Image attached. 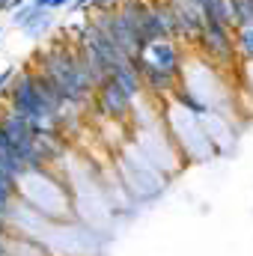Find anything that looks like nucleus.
<instances>
[{"instance_id": "9d476101", "label": "nucleus", "mask_w": 253, "mask_h": 256, "mask_svg": "<svg viewBox=\"0 0 253 256\" xmlns=\"http://www.w3.org/2000/svg\"><path fill=\"white\" fill-rule=\"evenodd\" d=\"M12 78H15V68H12V66L0 72V96H3V92H9V84H12Z\"/></svg>"}, {"instance_id": "f03ea898", "label": "nucleus", "mask_w": 253, "mask_h": 256, "mask_svg": "<svg viewBox=\"0 0 253 256\" xmlns=\"http://www.w3.org/2000/svg\"><path fill=\"white\" fill-rule=\"evenodd\" d=\"M196 45H200L206 60L220 63V66L232 63V57L238 54V48H236V27L218 24V21H206L202 33L196 36Z\"/></svg>"}, {"instance_id": "4468645a", "label": "nucleus", "mask_w": 253, "mask_h": 256, "mask_svg": "<svg viewBox=\"0 0 253 256\" xmlns=\"http://www.w3.org/2000/svg\"><path fill=\"white\" fill-rule=\"evenodd\" d=\"M114 3H116V0H98V9H110Z\"/></svg>"}, {"instance_id": "20e7f679", "label": "nucleus", "mask_w": 253, "mask_h": 256, "mask_svg": "<svg viewBox=\"0 0 253 256\" xmlns=\"http://www.w3.org/2000/svg\"><path fill=\"white\" fill-rule=\"evenodd\" d=\"M143 57H149L161 72H167V74H173V78H182L185 63H182V51H179L176 39H158V42H152V45L143 51Z\"/></svg>"}, {"instance_id": "9b49d317", "label": "nucleus", "mask_w": 253, "mask_h": 256, "mask_svg": "<svg viewBox=\"0 0 253 256\" xmlns=\"http://www.w3.org/2000/svg\"><path fill=\"white\" fill-rule=\"evenodd\" d=\"M92 3H98V0H74L72 9H86V6H92Z\"/></svg>"}, {"instance_id": "423d86ee", "label": "nucleus", "mask_w": 253, "mask_h": 256, "mask_svg": "<svg viewBox=\"0 0 253 256\" xmlns=\"http://www.w3.org/2000/svg\"><path fill=\"white\" fill-rule=\"evenodd\" d=\"M134 68L140 72V80H143V86H146V90H152V92H158V96L170 92V90L176 86V80H179V78H173V74L161 72L158 66L152 63L149 57H143V54H137V57H134Z\"/></svg>"}, {"instance_id": "39448f33", "label": "nucleus", "mask_w": 253, "mask_h": 256, "mask_svg": "<svg viewBox=\"0 0 253 256\" xmlns=\"http://www.w3.org/2000/svg\"><path fill=\"white\" fill-rule=\"evenodd\" d=\"M96 90H98V104H102V110H108L110 116H128V114L134 110V98L128 96L114 78H108V80L98 84Z\"/></svg>"}, {"instance_id": "7ed1b4c3", "label": "nucleus", "mask_w": 253, "mask_h": 256, "mask_svg": "<svg viewBox=\"0 0 253 256\" xmlns=\"http://www.w3.org/2000/svg\"><path fill=\"white\" fill-rule=\"evenodd\" d=\"M170 6H173V15H176L179 39L196 42V36H200L202 27H206V12H202L194 0H170Z\"/></svg>"}, {"instance_id": "6e6552de", "label": "nucleus", "mask_w": 253, "mask_h": 256, "mask_svg": "<svg viewBox=\"0 0 253 256\" xmlns=\"http://www.w3.org/2000/svg\"><path fill=\"white\" fill-rule=\"evenodd\" d=\"M236 27H253V0H230Z\"/></svg>"}, {"instance_id": "ddd939ff", "label": "nucleus", "mask_w": 253, "mask_h": 256, "mask_svg": "<svg viewBox=\"0 0 253 256\" xmlns=\"http://www.w3.org/2000/svg\"><path fill=\"white\" fill-rule=\"evenodd\" d=\"M33 3H36L39 9H51V6H54V0H33Z\"/></svg>"}, {"instance_id": "f8f14e48", "label": "nucleus", "mask_w": 253, "mask_h": 256, "mask_svg": "<svg viewBox=\"0 0 253 256\" xmlns=\"http://www.w3.org/2000/svg\"><path fill=\"white\" fill-rule=\"evenodd\" d=\"M21 6H27V0H9V9H6V12H15V9H21Z\"/></svg>"}, {"instance_id": "0eeeda50", "label": "nucleus", "mask_w": 253, "mask_h": 256, "mask_svg": "<svg viewBox=\"0 0 253 256\" xmlns=\"http://www.w3.org/2000/svg\"><path fill=\"white\" fill-rule=\"evenodd\" d=\"M51 12H54V9H36V12H33V18H30V21H27V24H24L21 30H24V33H27L30 39L42 36V33H45V30H48V27L54 24V15H51Z\"/></svg>"}, {"instance_id": "1a4fd4ad", "label": "nucleus", "mask_w": 253, "mask_h": 256, "mask_svg": "<svg viewBox=\"0 0 253 256\" xmlns=\"http://www.w3.org/2000/svg\"><path fill=\"white\" fill-rule=\"evenodd\" d=\"M236 48H238V57H244L250 63L253 60V27H236Z\"/></svg>"}, {"instance_id": "2eb2a0df", "label": "nucleus", "mask_w": 253, "mask_h": 256, "mask_svg": "<svg viewBox=\"0 0 253 256\" xmlns=\"http://www.w3.org/2000/svg\"><path fill=\"white\" fill-rule=\"evenodd\" d=\"M0 36H3V27H0Z\"/></svg>"}, {"instance_id": "f257e3e1", "label": "nucleus", "mask_w": 253, "mask_h": 256, "mask_svg": "<svg viewBox=\"0 0 253 256\" xmlns=\"http://www.w3.org/2000/svg\"><path fill=\"white\" fill-rule=\"evenodd\" d=\"M39 72H45V74L60 86L66 104H80V102L96 90L90 72L84 68L80 57H78V48L68 51V48H63V45H57V48L45 51V54H42V68H39Z\"/></svg>"}]
</instances>
